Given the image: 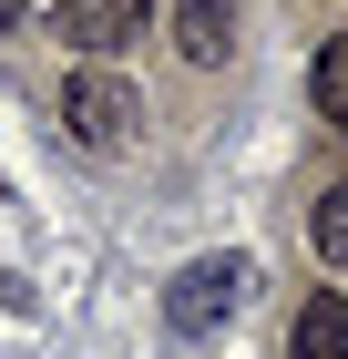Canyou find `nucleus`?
Returning a JSON list of instances; mask_svg holds the SVG:
<instances>
[{"label":"nucleus","instance_id":"obj_1","mask_svg":"<svg viewBox=\"0 0 348 359\" xmlns=\"http://www.w3.org/2000/svg\"><path fill=\"white\" fill-rule=\"evenodd\" d=\"M52 123L82 144V154H134V144H144V93H134V72H113V62H82V72H62Z\"/></svg>","mask_w":348,"mask_h":359},{"label":"nucleus","instance_id":"obj_2","mask_svg":"<svg viewBox=\"0 0 348 359\" xmlns=\"http://www.w3.org/2000/svg\"><path fill=\"white\" fill-rule=\"evenodd\" d=\"M246 298H256V267L246 257H185L174 267V287H164V329L174 339H215V329H236L246 318Z\"/></svg>","mask_w":348,"mask_h":359},{"label":"nucleus","instance_id":"obj_3","mask_svg":"<svg viewBox=\"0 0 348 359\" xmlns=\"http://www.w3.org/2000/svg\"><path fill=\"white\" fill-rule=\"evenodd\" d=\"M41 31H52V41H72L82 62H113V52H134L144 31H154V0H52V11H41Z\"/></svg>","mask_w":348,"mask_h":359},{"label":"nucleus","instance_id":"obj_4","mask_svg":"<svg viewBox=\"0 0 348 359\" xmlns=\"http://www.w3.org/2000/svg\"><path fill=\"white\" fill-rule=\"evenodd\" d=\"M164 31H174V62L185 72H225L236 41H246V0H174Z\"/></svg>","mask_w":348,"mask_h":359},{"label":"nucleus","instance_id":"obj_5","mask_svg":"<svg viewBox=\"0 0 348 359\" xmlns=\"http://www.w3.org/2000/svg\"><path fill=\"white\" fill-rule=\"evenodd\" d=\"M287 359H348V298H338V287H307V298H297Z\"/></svg>","mask_w":348,"mask_h":359},{"label":"nucleus","instance_id":"obj_6","mask_svg":"<svg viewBox=\"0 0 348 359\" xmlns=\"http://www.w3.org/2000/svg\"><path fill=\"white\" fill-rule=\"evenodd\" d=\"M307 103H318V123H338L348 134V21L318 41V62H307Z\"/></svg>","mask_w":348,"mask_h":359},{"label":"nucleus","instance_id":"obj_7","mask_svg":"<svg viewBox=\"0 0 348 359\" xmlns=\"http://www.w3.org/2000/svg\"><path fill=\"white\" fill-rule=\"evenodd\" d=\"M307 236H318L328 267H348V175L338 185H318V205H307Z\"/></svg>","mask_w":348,"mask_h":359},{"label":"nucleus","instance_id":"obj_8","mask_svg":"<svg viewBox=\"0 0 348 359\" xmlns=\"http://www.w3.org/2000/svg\"><path fill=\"white\" fill-rule=\"evenodd\" d=\"M31 11H41V0H0V31H21V21H31Z\"/></svg>","mask_w":348,"mask_h":359}]
</instances>
